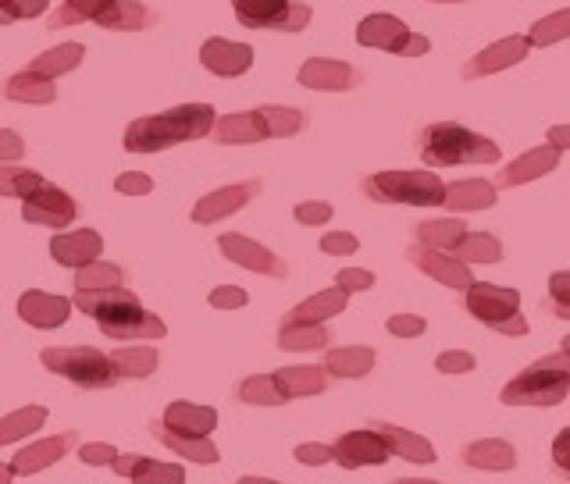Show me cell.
I'll return each mask as SVG.
<instances>
[{"mask_svg":"<svg viewBox=\"0 0 570 484\" xmlns=\"http://www.w3.org/2000/svg\"><path fill=\"white\" fill-rule=\"evenodd\" d=\"M317 246H321V254H328V257H350L361 249V243H356V236H350V231H328Z\"/></svg>","mask_w":570,"mask_h":484,"instance_id":"47","label":"cell"},{"mask_svg":"<svg viewBox=\"0 0 570 484\" xmlns=\"http://www.w3.org/2000/svg\"><path fill=\"white\" fill-rule=\"evenodd\" d=\"M364 196L374 204H406V207H442L445 182L435 171H379L361 182Z\"/></svg>","mask_w":570,"mask_h":484,"instance_id":"6","label":"cell"},{"mask_svg":"<svg viewBox=\"0 0 570 484\" xmlns=\"http://www.w3.org/2000/svg\"><path fill=\"white\" fill-rule=\"evenodd\" d=\"M463 307H468L474 320H481V325L499 335L521 338L531 332L521 314V293L517 289H499V285H489V281H474L468 296H463Z\"/></svg>","mask_w":570,"mask_h":484,"instance_id":"8","label":"cell"},{"mask_svg":"<svg viewBox=\"0 0 570 484\" xmlns=\"http://www.w3.org/2000/svg\"><path fill=\"white\" fill-rule=\"evenodd\" d=\"M350 303V293L343 289V285H335V289H325L317 293L311 299H303L296 310H289L282 317V325H299V320H328V317H338L346 310Z\"/></svg>","mask_w":570,"mask_h":484,"instance_id":"29","label":"cell"},{"mask_svg":"<svg viewBox=\"0 0 570 484\" xmlns=\"http://www.w3.org/2000/svg\"><path fill=\"white\" fill-rule=\"evenodd\" d=\"M424 328H428V320L417 317V314H396V317H389V332L400 335V338H417V335H424Z\"/></svg>","mask_w":570,"mask_h":484,"instance_id":"52","label":"cell"},{"mask_svg":"<svg viewBox=\"0 0 570 484\" xmlns=\"http://www.w3.org/2000/svg\"><path fill=\"white\" fill-rule=\"evenodd\" d=\"M528 36H531V43H534V47H549V43L567 40V36H570V8H563V11H557V14L539 18V22L531 26Z\"/></svg>","mask_w":570,"mask_h":484,"instance_id":"43","label":"cell"},{"mask_svg":"<svg viewBox=\"0 0 570 484\" xmlns=\"http://www.w3.org/2000/svg\"><path fill=\"white\" fill-rule=\"evenodd\" d=\"M261 189H264L261 178H249V182H236V186L214 189V192L204 196V200H196V207H193V221H196V225H214V221H222V218H228V214L243 210L249 200H257Z\"/></svg>","mask_w":570,"mask_h":484,"instance_id":"14","label":"cell"},{"mask_svg":"<svg viewBox=\"0 0 570 484\" xmlns=\"http://www.w3.org/2000/svg\"><path fill=\"white\" fill-rule=\"evenodd\" d=\"M335 463L343 471H361V467H382V463L392 456V445L382 432H374L367 424L364 432H346L335 438Z\"/></svg>","mask_w":570,"mask_h":484,"instance_id":"11","label":"cell"},{"mask_svg":"<svg viewBox=\"0 0 570 484\" xmlns=\"http://www.w3.org/2000/svg\"><path fill=\"white\" fill-rule=\"evenodd\" d=\"M22 218L29 225H43V228H65L79 218V204L58 186L43 182L32 196L22 200Z\"/></svg>","mask_w":570,"mask_h":484,"instance_id":"12","label":"cell"},{"mask_svg":"<svg viewBox=\"0 0 570 484\" xmlns=\"http://www.w3.org/2000/svg\"><path fill=\"white\" fill-rule=\"evenodd\" d=\"M463 236H468V228H463L460 218H445V221H424V225H417V243L435 246V249H453Z\"/></svg>","mask_w":570,"mask_h":484,"instance_id":"42","label":"cell"},{"mask_svg":"<svg viewBox=\"0 0 570 484\" xmlns=\"http://www.w3.org/2000/svg\"><path fill=\"white\" fill-rule=\"evenodd\" d=\"M40 364L79 388H111L118 382L111 353H100L94 346H50L40 353Z\"/></svg>","mask_w":570,"mask_h":484,"instance_id":"7","label":"cell"},{"mask_svg":"<svg viewBox=\"0 0 570 484\" xmlns=\"http://www.w3.org/2000/svg\"><path fill=\"white\" fill-rule=\"evenodd\" d=\"M115 189L125 196H150L154 192V178L142 175V171H121L115 178Z\"/></svg>","mask_w":570,"mask_h":484,"instance_id":"48","label":"cell"},{"mask_svg":"<svg viewBox=\"0 0 570 484\" xmlns=\"http://www.w3.org/2000/svg\"><path fill=\"white\" fill-rule=\"evenodd\" d=\"M552 463H557L560 474L570 481V427H563V432L557 435V442H552Z\"/></svg>","mask_w":570,"mask_h":484,"instance_id":"56","label":"cell"},{"mask_svg":"<svg viewBox=\"0 0 570 484\" xmlns=\"http://www.w3.org/2000/svg\"><path fill=\"white\" fill-rule=\"evenodd\" d=\"M499 200V189L485 178H468V182H453L445 189V204L453 214H468V210H489Z\"/></svg>","mask_w":570,"mask_h":484,"instance_id":"28","label":"cell"},{"mask_svg":"<svg viewBox=\"0 0 570 484\" xmlns=\"http://www.w3.org/2000/svg\"><path fill=\"white\" fill-rule=\"evenodd\" d=\"M560 154L563 150H557L552 142H546V147H539V150H528V154L517 157L513 165H507L503 171H499L495 186H503V189L528 186V182H534V178H542V175H549L552 168H557L560 165Z\"/></svg>","mask_w":570,"mask_h":484,"instance_id":"20","label":"cell"},{"mask_svg":"<svg viewBox=\"0 0 570 484\" xmlns=\"http://www.w3.org/2000/svg\"><path fill=\"white\" fill-rule=\"evenodd\" d=\"M154 22H157V14L147 4H139V0H115V4H107L97 14V26L115 29V32H142Z\"/></svg>","mask_w":570,"mask_h":484,"instance_id":"26","label":"cell"},{"mask_svg":"<svg viewBox=\"0 0 570 484\" xmlns=\"http://www.w3.org/2000/svg\"><path fill=\"white\" fill-rule=\"evenodd\" d=\"M325 367L332 378H367L374 367L371 346H338L325 356Z\"/></svg>","mask_w":570,"mask_h":484,"instance_id":"33","label":"cell"},{"mask_svg":"<svg viewBox=\"0 0 570 484\" xmlns=\"http://www.w3.org/2000/svg\"><path fill=\"white\" fill-rule=\"evenodd\" d=\"M328 367H282L275 371V382L282 385V392L289 399H303V396H321L328 388Z\"/></svg>","mask_w":570,"mask_h":484,"instance_id":"30","label":"cell"},{"mask_svg":"<svg viewBox=\"0 0 570 484\" xmlns=\"http://www.w3.org/2000/svg\"><path fill=\"white\" fill-rule=\"evenodd\" d=\"M200 61H204L207 71H214V76L236 79V76H243V71H249V65H254V47L222 40V36H210V40L200 47Z\"/></svg>","mask_w":570,"mask_h":484,"instance_id":"19","label":"cell"},{"mask_svg":"<svg viewBox=\"0 0 570 484\" xmlns=\"http://www.w3.org/2000/svg\"><path fill=\"white\" fill-rule=\"evenodd\" d=\"M47 424V409L43 406H26V409H14V414L4 417V424H0V442H22L26 435L40 432V427Z\"/></svg>","mask_w":570,"mask_h":484,"instance_id":"40","label":"cell"},{"mask_svg":"<svg viewBox=\"0 0 570 484\" xmlns=\"http://www.w3.org/2000/svg\"><path fill=\"white\" fill-rule=\"evenodd\" d=\"M335 285H343V289L353 296V293L371 289V285H374V275L364 271V267H346V271H338V275H335Z\"/></svg>","mask_w":570,"mask_h":484,"instance_id":"53","label":"cell"},{"mask_svg":"<svg viewBox=\"0 0 570 484\" xmlns=\"http://www.w3.org/2000/svg\"><path fill=\"white\" fill-rule=\"evenodd\" d=\"M549 142L557 150H570V125H557V129H549Z\"/></svg>","mask_w":570,"mask_h":484,"instance_id":"57","label":"cell"},{"mask_svg":"<svg viewBox=\"0 0 570 484\" xmlns=\"http://www.w3.org/2000/svg\"><path fill=\"white\" fill-rule=\"evenodd\" d=\"M356 43L400 53V58H424V53L432 50L428 36L410 32L396 14H385V11H374L364 18L361 26H356Z\"/></svg>","mask_w":570,"mask_h":484,"instance_id":"9","label":"cell"},{"mask_svg":"<svg viewBox=\"0 0 570 484\" xmlns=\"http://www.w3.org/2000/svg\"><path fill=\"white\" fill-rule=\"evenodd\" d=\"M332 204H325V200H307V204H296V210H293V218L299 221V225H325L328 218H332Z\"/></svg>","mask_w":570,"mask_h":484,"instance_id":"49","label":"cell"},{"mask_svg":"<svg viewBox=\"0 0 570 484\" xmlns=\"http://www.w3.org/2000/svg\"><path fill=\"white\" fill-rule=\"evenodd\" d=\"M453 254L468 264H495V260H503V243L489 236V231H468V236L453 246Z\"/></svg>","mask_w":570,"mask_h":484,"instance_id":"38","label":"cell"},{"mask_svg":"<svg viewBox=\"0 0 570 484\" xmlns=\"http://www.w3.org/2000/svg\"><path fill=\"white\" fill-rule=\"evenodd\" d=\"M47 11V0H0V18L8 22H22V18H36Z\"/></svg>","mask_w":570,"mask_h":484,"instance_id":"46","label":"cell"},{"mask_svg":"<svg viewBox=\"0 0 570 484\" xmlns=\"http://www.w3.org/2000/svg\"><path fill=\"white\" fill-rule=\"evenodd\" d=\"M125 285V271L118 264L94 260L86 267H76V289H118Z\"/></svg>","mask_w":570,"mask_h":484,"instance_id":"41","label":"cell"},{"mask_svg":"<svg viewBox=\"0 0 570 484\" xmlns=\"http://www.w3.org/2000/svg\"><path fill=\"white\" fill-rule=\"evenodd\" d=\"M296 460L303 467H321V463L335 460V450L332 445H321V442H307V445H296Z\"/></svg>","mask_w":570,"mask_h":484,"instance_id":"55","label":"cell"},{"mask_svg":"<svg viewBox=\"0 0 570 484\" xmlns=\"http://www.w3.org/2000/svg\"><path fill=\"white\" fill-rule=\"evenodd\" d=\"M165 424L178 427V432H189V435H210L214 427H218V409L178 399L165 409Z\"/></svg>","mask_w":570,"mask_h":484,"instance_id":"32","label":"cell"},{"mask_svg":"<svg viewBox=\"0 0 570 484\" xmlns=\"http://www.w3.org/2000/svg\"><path fill=\"white\" fill-rule=\"evenodd\" d=\"M218 115L210 103H178L171 111H160L150 118H136L125 129V150L129 154H160L175 142L204 139L214 132Z\"/></svg>","mask_w":570,"mask_h":484,"instance_id":"2","label":"cell"},{"mask_svg":"<svg viewBox=\"0 0 570 484\" xmlns=\"http://www.w3.org/2000/svg\"><path fill=\"white\" fill-rule=\"evenodd\" d=\"M307 129V115L296 111V107H278L267 103L257 111H239V115H225L214 125V142L222 147H246V142H264V139H289Z\"/></svg>","mask_w":570,"mask_h":484,"instance_id":"4","label":"cell"},{"mask_svg":"<svg viewBox=\"0 0 570 484\" xmlns=\"http://www.w3.org/2000/svg\"><path fill=\"white\" fill-rule=\"evenodd\" d=\"M14 474H18V467H14V463H11V467H8V463H4V467H0V481H4V484H8V481H11Z\"/></svg>","mask_w":570,"mask_h":484,"instance_id":"59","label":"cell"},{"mask_svg":"<svg viewBox=\"0 0 570 484\" xmlns=\"http://www.w3.org/2000/svg\"><path fill=\"white\" fill-rule=\"evenodd\" d=\"M563 353H570V335L563 338Z\"/></svg>","mask_w":570,"mask_h":484,"instance_id":"61","label":"cell"},{"mask_svg":"<svg viewBox=\"0 0 570 484\" xmlns=\"http://www.w3.org/2000/svg\"><path fill=\"white\" fill-rule=\"evenodd\" d=\"M150 435H154L160 445H168L171 453L186 456V460H193V463H218V460H222L218 445L207 442V435L178 432V427H168L165 421H150Z\"/></svg>","mask_w":570,"mask_h":484,"instance_id":"22","label":"cell"},{"mask_svg":"<svg viewBox=\"0 0 570 484\" xmlns=\"http://www.w3.org/2000/svg\"><path fill=\"white\" fill-rule=\"evenodd\" d=\"M71 307H76V299H61V296L29 289V293H22V299H18V317L40 332H53L71 317Z\"/></svg>","mask_w":570,"mask_h":484,"instance_id":"18","label":"cell"},{"mask_svg":"<svg viewBox=\"0 0 570 484\" xmlns=\"http://www.w3.org/2000/svg\"><path fill=\"white\" fill-rule=\"evenodd\" d=\"M40 186H43V178L36 171L14 168L4 160V171H0V192H4V196H18V200H26V196H32Z\"/></svg>","mask_w":570,"mask_h":484,"instance_id":"44","label":"cell"},{"mask_svg":"<svg viewBox=\"0 0 570 484\" xmlns=\"http://www.w3.org/2000/svg\"><path fill=\"white\" fill-rule=\"evenodd\" d=\"M435 4H460V0H435Z\"/></svg>","mask_w":570,"mask_h":484,"instance_id":"60","label":"cell"},{"mask_svg":"<svg viewBox=\"0 0 570 484\" xmlns=\"http://www.w3.org/2000/svg\"><path fill=\"white\" fill-rule=\"evenodd\" d=\"M421 160L432 168H456V165H495L499 147L492 139L463 129L456 121H439L428 125L417 136Z\"/></svg>","mask_w":570,"mask_h":484,"instance_id":"3","label":"cell"},{"mask_svg":"<svg viewBox=\"0 0 570 484\" xmlns=\"http://www.w3.org/2000/svg\"><path fill=\"white\" fill-rule=\"evenodd\" d=\"M570 396V353L542 356L503 388L507 406H560Z\"/></svg>","mask_w":570,"mask_h":484,"instance_id":"5","label":"cell"},{"mask_svg":"<svg viewBox=\"0 0 570 484\" xmlns=\"http://www.w3.org/2000/svg\"><path fill=\"white\" fill-rule=\"evenodd\" d=\"M76 442H79L76 432L43 438V442H36V445H29V450L18 453V456H14V467H18V474H40V471H50L61 456L71 453V445H76Z\"/></svg>","mask_w":570,"mask_h":484,"instance_id":"25","label":"cell"},{"mask_svg":"<svg viewBox=\"0 0 570 484\" xmlns=\"http://www.w3.org/2000/svg\"><path fill=\"white\" fill-rule=\"evenodd\" d=\"M76 307L82 314H89L100 325V332L115 343H125V338H165L168 328L157 314H150L139 303L136 293H129L125 285L118 289H76Z\"/></svg>","mask_w":570,"mask_h":484,"instance_id":"1","label":"cell"},{"mask_svg":"<svg viewBox=\"0 0 570 484\" xmlns=\"http://www.w3.org/2000/svg\"><path fill=\"white\" fill-rule=\"evenodd\" d=\"M463 463H468L471 471L507 474L517 467V450L503 438H481V442H471L468 450H463Z\"/></svg>","mask_w":570,"mask_h":484,"instance_id":"24","label":"cell"},{"mask_svg":"<svg viewBox=\"0 0 570 484\" xmlns=\"http://www.w3.org/2000/svg\"><path fill=\"white\" fill-rule=\"evenodd\" d=\"M4 97L18 100V103H53V100H58V86H53V79L32 76L29 68H22L18 76L8 79Z\"/></svg>","mask_w":570,"mask_h":484,"instance_id":"34","label":"cell"},{"mask_svg":"<svg viewBox=\"0 0 570 484\" xmlns=\"http://www.w3.org/2000/svg\"><path fill=\"white\" fill-rule=\"evenodd\" d=\"M79 456H82V463H94V467H115V460H118V450L115 445H107V442H89V445H82L79 450Z\"/></svg>","mask_w":570,"mask_h":484,"instance_id":"54","label":"cell"},{"mask_svg":"<svg viewBox=\"0 0 570 484\" xmlns=\"http://www.w3.org/2000/svg\"><path fill=\"white\" fill-rule=\"evenodd\" d=\"M236 399L246 406H282L289 396H285L282 385L275 382V374H249L236 388Z\"/></svg>","mask_w":570,"mask_h":484,"instance_id":"37","label":"cell"},{"mask_svg":"<svg viewBox=\"0 0 570 484\" xmlns=\"http://www.w3.org/2000/svg\"><path fill=\"white\" fill-rule=\"evenodd\" d=\"M549 296H552V314L560 320H570V271H557L549 278Z\"/></svg>","mask_w":570,"mask_h":484,"instance_id":"45","label":"cell"},{"mask_svg":"<svg viewBox=\"0 0 570 484\" xmlns=\"http://www.w3.org/2000/svg\"><path fill=\"white\" fill-rule=\"evenodd\" d=\"M374 432H382L392 445V456H403L410 463H421V467H428V463H435V450H432V442L414 435V432H406V427L400 424H385V421H371Z\"/></svg>","mask_w":570,"mask_h":484,"instance_id":"27","label":"cell"},{"mask_svg":"<svg viewBox=\"0 0 570 484\" xmlns=\"http://www.w3.org/2000/svg\"><path fill=\"white\" fill-rule=\"evenodd\" d=\"M332 343V328L321 320H299V325H282L278 332V349L285 353H317Z\"/></svg>","mask_w":570,"mask_h":484,"instance_id":"31","label":"cell"},{"mask_svg":"<svg viewBox=\"0 0 570 484\" xmlns=\"http://www.w3.org/2000/svg\"><path fill=\"white\" fill-rule=\"evenodd\" d=\"M246 293L243 289H236V285H218V289L210 293V307L214 310H239V307H246Z\"/></svg>","mask_w":570,"mask_h":484,"instance_id":"51","label":"cell"},{"mask_svg":"<svg viewBox=\"0 0 570 484\" xmlns=\"http://www.w3.org/2000/svg\"><path fill=\"white\" fill-rule=\"evenodd\" d=\"M232 11L246 29L303 32L311 26V4L303 0H232Z\"/></svg>","mask_w":570,"mask_h":484,"instance_id":"10","label":"cell"},{"mask_svg":"<svg viewBox=\"0 0 570 484\" xmlns=\"http://www.w3.org/2000/svg\"><path fill=\"white\" fill-rule=\"evenodd\" d=\"M104 239L100 231L94 228H79V231H68V236H53L50 239V257L58 260L61 267H86L100 257Z\"/></svg>","mask_w":570,"mask_h":484,"instance_id":"21","label":"cell"},{"mask_svg":"<svg viewBox=\"0 0 570 484\" xmlns=\"http://www.w3.org/2000/svg\"><path fill=\"white\" fill-rule=\"evenodd\" d=\"M115 474L118 477H129L136 484H183L186 481V471L175 467V463H157V460H147V456H118L115 460Z\"/></svg>","mask_w":570,"mask_h":484,"instance_id":"23","label":"cell"},{"mask_svg":"<svg viewBox=\"0 0 570 484\" xmlns=\"http://www.w3.org/2000/svg\"><path fill=\"white\" fill-rule=\"evenodd\" d=\"M531 36H507V40H499L485 50H478L474 58L460 68V76L463 79H481V76H495V71H503V68H513V65H521L528 58V50H531Z\"/></svg>","mask_w":570,"mask_h":484,"instance_id":"16","label":"cell"},{"mask_svg":"<svg viewBox=\"0 0 570 484\" xmlns=\"http://www.w3.org/2000/svg\"><path fill=\"white\" fill-rule=\"evenodd\" d=\"M115 4V0H61L58 14L47 18V29H65V26H82V22H97V14Z\"/></svg>","mask_w":570,"mask_h":484,"instance_id":"39","label":"cell"},{"mask_svg":"<svg viewBox=\"0 0 570 484\" xmlns=\"http://www.w3.org/2000/svg\"><path fill=\"white\" fill-rule=\"evenodd\" d=\"M474 356L471 353H463V349H450V353H442L439 360H435V371L439 374H468L474 371Z\"/></svg>","mask_w":570,"mask_h":484,"instance_id":"50","label":"cell"},{"mask_svg":"<svg viewBox=\"0 0 570 484\" xmlns=\"http://www.w3.org/2000/svg\"><path fill=\"white\" fill-rule=\"evenodd\" d=\"M299 86L307 89H321V93H346V89H356L364 82V71L346 61H332V58H311L299 68Z\"/></svg>","mask_w":570,"mask_h":484,"instance_id":"17","label":"cell"},{"mask_svg":"<svg viewBox=\"0 0 570 484\" xmlns=\"http://www.w3.org/2000/svg\"><path fill=\"white\" fill-rule=\"evenodd\" d=\"M82 53H86V47H82V43H61V47H53V50L40 53V58L29 61L26 68L32 71V76L58 79V76H65V71H76V68H79Z\"/></svg>","mask_w":570,"mask_h":484,"instance_id":"35","label":"cell"},{"mask_svg":"<svg viewBox=\"0 0 570 484\" xmlns=\"http://www.w3.org/2000/svg\"><path fill=\"white\" fill-rule=\"evenodd\" d=\"M406 260L417 267V271H424L428 278H435L442 285H450V289H460V293H468L471 285H474V275L468 271V260H460V257H445L442 249L435 246H410L406 249Z\"/></svg>","mask_w":570,"mask_h":484,"instance_id":"13","label":"cell"},{"mask_svg":"<svg viewBox=\"0 0 570 484\" xmlns=\"http://www.w3.org/2000/svg\"><path fill=\"white\" fill-rule=\"evenodd\" d=\"M111 364L118 371V378L125 382H139V378H150V374L157 371V353L150 346H129V349H115L111 353Z\"/></svg>","mask_w":570,"mask_h":484,"instance_id":"36","label":"cell"},{"mask_svg":"<svg viewBox=\"0 0 570 484\" xmlns=\"http://www.w3.org/2000/svg\"><path fill=\"white\" fill-rule=\"evenodd\" d=\"M218 246H222V254L232 264H239V267H246V271H254V275H267V278H285V275H289V264H285L278 254H272L267 246L246 239V236H236V231L222 236Z\"/></svg>","mask_w":570,"mask_h":484,"instance_id":"15","label":"cell"},{"mask_svg":"<svg viewBox=\"0 0 570 484\" xmlns=\"http://www.w3.org/2000/svg\"><path fill=\"white\" fill-rule=\"evenodd\" d=\"M14 157H22V139L11 129H4V160H14Z\"/></svg>","mask_w":570,"mask_h":484,"instance_id":"58","label":"cell"}]
</instances>
